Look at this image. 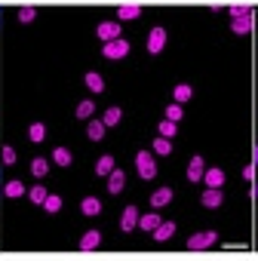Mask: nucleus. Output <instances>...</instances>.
Returning <instances> with one entry per match:
<instances>
[{"instance_id":"nucleus-1","label":"nucleus","mask_w":258,"mask_h":261,"mask_svg":"<svg viewBox=\"0 0 258 261\" xmlns=\"http://www.w3.org/2000/svg\"><path fill=\"white\" fill-rule=\"evenodd\" d=\"M101 56L108 59V62H120V59H126L129 56V40H111V43H105L101 46Z\"/></svg>"},{"instance_id":"nucleus-2","label":"nucleus","mask_w":258,"mask_h":261,"mask_svg":"<svg viewBox=\"0 0 258 261\" xmlns=\"http://www.w3.org/2000/svg\"><path fill=\"white\" fill-rule=\"evenodd\" d=\"M136 169H139V175L148 178V181L157 175V163H154V157H151L148 151H139V154H136Z\"/></svg>"},{"instance_id":"nucleus-3","label":"nucleus","mask_w":258,"mask_h":261,"mask_svg":"<svg viewBox=\"0 0 258 261\" xmlns=\"http://www.w3.org/2000/svg\"><path fill=\"white\" fill-rule=\"evenodd\" d=\"M120 22H101L98 28H95V37L101 40V43H111V40H120Z\"/></svg>"},{"instance_id":"nucleus-4","label":"nucleus","mask_w":258,"mask_h":261,"mask_svg":"<svg viewBox=\"0 0 258 261\" xmlns=\"http://www.w3.org/2000/svg\"><path fill=\"white\" fill-rule=\"evenodd\" d=\"M215 230H200V233H194V237H188V249H209V246H215Z\"/></svg>"},{"instance_id":"nucleus-5","label":"nucleus","mask_w":258,"mask_h":261,"mask_svg":"<svg viewBox=\"0 0 258 261\" xmlns=\"http://www.w3.org/2000/svg\"><path fill=\"white\" fill-rule=\"evenodd\" d=\"M136 227H139V209L136 206H126L123 209V218H120V230L123 233H133Z\"/></svg>"},{"instance_id":"nucleus-6","label":"nucleus","mask_w":258,"mask_h":261,"mask_svg":"<svg viewBox=\"0 0 258 261\" xmlns=\"http://www.w3.org/2000/svg\"><path fill=\"white\" fill-rule=\"evenodd\" d=\"M163 46H166V31H163V28H154V31L148 34V53L157 56V53H163Z\"/></svg>"},{"instance_id":"nucleus-7","label":"nucleus","mask_w":258,"mask_h":261,"mask_svg":"<svg viewBox=\"0 0 258 261\" xmlns=\"http://www.w3.org/2000/svg\"><path fill=\"white\" fill-rule=\"evenodd\" d=\"M200 203H203L206 209H218V206L224 203V194H221V188H206V191H203V197H200Z\"/></svg>"},{"instance_id":"nucleus-8","label":"nucleus","mask_w":258,"mask_h":261,"mask_svg":"<svg viewBox=\"0 0 258 261\" xmlns=\"http://www.w3.org/2000/svg\"><path fill=\"white\" fill-rule=\"evenodd\" d=\"M117 16H120V22H133V19L142 16V7L139 4H120L117 7Z\"/></svg>"},{"instance_id":"nucleus-9","label":"nucleus","mask_w":258,"mask_h":261,"mask_svg":"<svg viewBox=\"0 0 258 261\" xmlns=\"http://www.w3.org/2000/svg\"><path fill=\"white\" fill-rule=\"evenodd\" d=\"M203 172H206L203 157H191V163H188V181H203Z\"/></svg>"},{"instance_id":"nucleus-10","label":"nucleus","mask_w":258,"mask_h":261,"mask_svg":"<svg viewBox=\"0 0 258 261\" xmlns=\"http://www.w3.org/2000/svg\"><path fill=\"white\" fill-rule=\"evenodd\" d=\"M123 185H126V172L114 166V169H111V175H108V191H111V194H120V191H123Z\"/></svg>"},{"instance_id":"nucleus-11","label":"nucleus","mask_w":258,"mask_h":261,"mask_svg":"<svg viewBox=\"0 0 258 261\" xmlns=\"http://www.w3.org/2000/svg\"><path fill=\"white\" fill-rule=\"evenodd\" d=\"M169 203H172V188H160V191L151 194V206H154V209H163V206H169Z\"/></svg>"},{"instance_id":"nucleus-12","label":"nucleus","mask_w":258,"mask_h":261,"mask_svg":"<svg viewBox=\"0 0 258 261\" xmlns=\"http://www.w3.org/2000/svg\"><path fill=\"white\" fill-rule=\"evenodd\" d=\"M172 233H175V221H160L157 230H154V240L157 243H166V240H172Z\"/></svg>"},{"instance_id":"nucleus-13","label":"nucleus","mask_w":258,"mask_h":261,"mask_svg":"<svg viewBox=\"0 0 258 261\" xmlns=\"http://www.w3.org/2000/svg\"><path fill=\"white\" fill-rule=\"evenodd\" d=\"M98 243H101V233H98V230H86V233L80 237V249H83V252L98 249Z\"/></svg>"},{"instance_id":"nucleus-14","label":"nucleus","mask_w":258,"mask_h":261,"mask_svg":"<svg viewBox=\"0 0 258 261\" xmlns=\"http://www.w3.org/2000/svg\"><path fill=\"white\" fill-rule=\"evenodd\" d=\"M105 123L101 120H89V126H86V136H89V142H101L105 139Z\"/></svg>"},{"instance_id":"nucleus-15","label":"nucleus","mask_w":258,"mask_h":261,"mask_svg":"<svg viewBox=\"0 0 258 261\" xmlns=\"http://www.w3.org/2000/svg\"><path fill=\"white\" fill-rule=\"evenodd\" d=\"M203 181H206V188H221L224 185V172L215 166V169H206L203 172Z\"/></svg>"},{"instance_id":"nucleus-16","label":"nucleus","mask_w":258,"mask_h":261,"mask_svg":"<svg viewBox=\"0 0 258 261\" xmlns=\"http://www.w3.org/2000/svg\"><path fill=\"white\" fill-rule=\"evenodd\" d=\"M230 31H234V34H249V31H252V13L243 16V19H234V22H230Z\"/></svg>"},{"instance_id":"nucleus-17","label":"nucleus","mask_w":258,"mask_h":261,"mask_svg":"<svg viewBox=\"0 0 258 261\" xmlns=\"http://www.w3.org/2000/svg\"><path fill=\"white\" fill-rule=\"evenodd\" d=\"M172 95H175V105H185V101H191V95H194V89H191L188 83H178V86L172 89Z\"/></svg>"},{"instance_id":"nucleus-18","label":"nucleus","mask_w":258,"mask_h":261,"mask_svg":"<svg viewBox=\"0 0 258 261\" xmlns=\"http://www.w3.org/2000/svg\"><path fill=\"white\" fill-rule=\"evenodd\" d=\"M83 83H86L92 92H101V89H105V80H101V74H95V71H89V74L83 77Z\"/></svg>"},{"instance_id":"nucleus-19","label":"nucleus","mask_w":258,"mask_h":261,"mask_svg":"<svg viewBox=\"0 0 258 261\" xmlns=\"http://www.w3.org/2000/svg\"><path fill=\"white\" fill-rule=\"evenodd\" d=\"M111 169H114V157H111V154L98 157V163H95V175H111Z\"/></svg>"},{"instance_id":"nucleus-20","label":"nucleus","mask_w":258,"mask_h":261,"mask_svg":"<svg viewBox=\"0 0 258 261\" xmlns=\"http://www.w3.org/2000/svg\"><path fill=\"white\" fill-rule=\"evenodd\" d=\"M80 212H83V215H98V212H101V203H98L95 197H86V200L80 203Z\"/></svg>"},{"instance_id":"nucleus-21","label":"nucleus","mask_w":258,"mask_h":261,"mask_svg":"<svg viewBox=\"0 0 258 261\" xmlns=\"http://www.w3.org/2000/svg\"><path fill=\"white\" fill-rule=\"evenodd\" d=\"M157 224H160V215H157V212H148V215L139 218V227H142V230H157Z\"/></svg>"},{"instance_id":"nucleus-22","label":"nucleus","mask_w":258,"mask_h":261,"mask_svg":"<svg viewBox=\"0 0 258 261\" xmlns=\"http://www.w3.org/2000/svg\"><path fill=\"white\" fill-rule=\"evenodd\" d=\"M28 139H31V142H43V139H46V126H43V123H31V126H28Z\"/></svg>"},{"instance_id":"nucleus-23","label":"nucleus","mask_w":258,"mask_h":261,"mask_svg":"<svg viewBox=\"0 0 258 261\" xmlns=\"http://www.w3.org/2000/svg\"><path fill=\"white\" fill-rule=\"evenodd\" d=\"M120 120H123V111H120V108H108V111H105V117H101V123H105V126H117Z\"/></svg>"},{"instance_id":"nucleus-24","label":"nucleus","mask_w":258,"mask_h":261,"mask_svg":"<svg viewBox=\"0 0 258 261\" xmlns=\"http://www.w3.org/2000/svg\"><path fill=\"white\" fill-rule=\"evenodd\" d=\"M31 172H34L37 178H43V175L49 172V160H43V157H34V160H31Z\"/></svg>"},{"instance_id":"nucleus-25","label":"nucleus","mask_w":258,"mask_h":261,"mask_svg":"<svg viewBox=\"0 0 258 261\" xmlns=\"http://www.w3.org/2000/svg\"><path fill=\"white\" fill-rule=\"evenodd\" d=\"M53 160H56L59 166H71V160H74V157H71V151H68V148H56V151H53Z\"/></svg>"},{"instance_id":"nucleus-26","label":"nucleus","mask_w":258,"mask_h":261,"mask_svg":"<svg viewBox=\"0 0 258 261\" xmlns=\"http://www.w3.org/2000/svg\"><path fill=\"white\" fill-rule=\"evenodd\" d=\"M4 194H7V197H25L28 191H25V185H22V181H7Z\"/></svg>"},{"instance_id":"nucleus-27","label":"nucleus","mask_w":258,"mask_h":261,"mask_svg":"<svg viewBox=\"0 0 258 261\" xmlns=\"http://www.w3.org/2000/svg\"><path fill=\"white\" fill-rule=\"evenodd\" d=\"M28 197H31V203H37V206H43V200H46L49 194H46V188H43V185H34V188L28 191Z\"/></svg>"},{"instance_id":"nucleus-28","label":"nucleus","mask_w":258,"mask_h":261,"mask_svg":"<svg viewBox=\"0 0 258 261\" xmlns=\"http://www.w3.org/2000/svg\"><path fill=\"white\" fill-rule=\"evenodd\" d=\"M43 209H46L49 215H56V212L62 209V197H59V194H49V197L43 200Z\"/></svg>"},{"instance_id":"nucleus-29","label":"nucleus","mask_w":258,"mask_h":261,"mask_svg":"<svg viewBox=\"0 0 258 261\" xmlns=\"http://www.w3.org/2000/svg\"><path fill=\"white\" fill-rule=\"evenodd\" d=\"M154 154H160V157H166V154H172V142L160 136V139L154 142Z\"/></svg>"},{"instance_id":"nucleus-30","label":"nucleus","mask_w":258,"mask_h":261,"mask_svg":"<svg viewBox=\"0 0 258 261\" xmlns=\"http://www.w3.org/2000/svg\"><path fill=\"white\" fill-rule=\"evenodd\" d=\"M92 111H95V105H92L89 98L77 105V117H80V120H89V117H92Z\"/></svg>"},{"instance_id":"nucleus-31","label":"nucleus","mask_w":258,"mask_h":261,"mask_svg":"<svg viewBox=\"0 0 258 261\" xmlns=\"http://www.w3.org/2000/svg\"><path fill=\"white\" fill-rule=\"evenodd\" d=\"M157 133H160L163 139H172V136H175V123H172V120H163V123L157 126Z\"/></svg>"},{"instance_id":"nucleus-32","label":"nucleus","mask_w":258,"mask_h":261,"mask_svg":"<svg viewBox=\"0 0 258 261\" xmlns=\"http://www.w3.org/2000/svg\"><path fill=\"white\" fill-rule=\"evenodd\" d=\"M34 16H37V10H34V7H22V10H19V22H22V25H31V22H34Z\"/></svg>"},{"instance_id":"nucleus-33","label":"nucleus","mask_w":258,"mask_h":261,"mask_svg":"<svg viewBox=\"0 0 258 261\" xmlns=\"http://www.w3.org/2000/svg\"><path fill=\"white\" fill-rule=\"evenodd\" d=\"M0 160H4V166H13V163L19 160V157H16V148H10V145H7L4 151H0Z\"/></svg>"},{"instance_id":"nucleus-34","label":"nucleus","mask_w":258,"mask_h":261,"mask_svg":"<svg viewBox=\"0 0 258 261\" xmlns=\"http://www.w3.org/2000/svg\"><path fill=\"white\" fill-rule=\"evenodd\" d=\"M182 114H185V108H182V105H169V108H166V120H172V123H178V120H182Z\"/></svg>"},{"instance_id":"nucleus-35","label":"nucleus","mask_w":258,"mask_h":261,"mask_svg":"<svg viewBox=\"0 0 258 261\" xmlns=\"http://www.w3.org/2000/svg\"><path fill=\"white\" fill-rule=\"evenodd\" d=\"M249 13H252V7H246V4H234V7H230V16H234V19H243V16H249Z\"/></svg>"},{"instance_id":"nucleus-36","label":"nucleus","mask_w":258,"mask_h":261,"mask_svg":"<svg viewBox=\"0 0 258 261\" xmlns=\"http://www.w3.org/2000/svg\"><path fill=\"white\" fill-rule=\"evenodd\" d=\"M243 178H249V181H252V178H255V163H252V166H246V169H243Z\"/></svg>"},{"instance_id":"nucleus-37","label":"nucleus","mask_w":258,"mask_h":261,"mask_svg":"<svg viewBox=\"0 0 258 261\" xmlns=\"http://www.w3.org/2000/svg\"><path fill=\"white\" fill-rule=\"evenodd\" d=\"M252 163L258 166V145H255V151H252Z\"/></svg>"},{"instance_id":"nucleus-38","label":"nucleus","mask_w":258,"mask_h":261,"mask_svg":"<svg viewBox=\"0 0 258 261\" xmlns=\"http://www.w3.org/2000/svg\"><path fill=\"white\" fill-rule=\"evenodd\" d=\"M255 194H258V188H255Z\"/></svg>"}]
</instances>
